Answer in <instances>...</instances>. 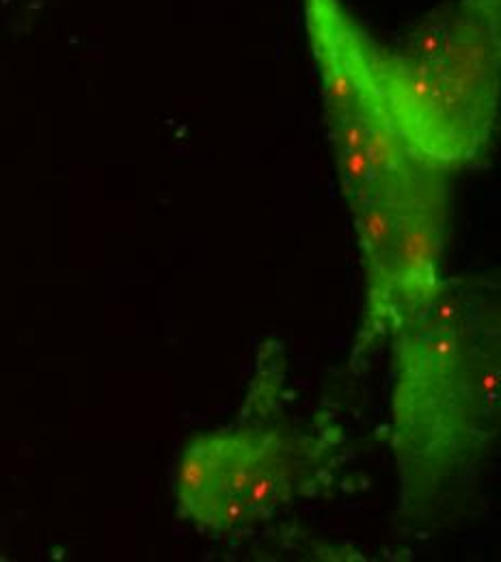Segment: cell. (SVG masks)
<instances>
[{
    "mask_svg": "<svg viewBox=\"0 0 501 562\" xmlns=\"http://www.w3.org/2000/svg\"><path fill=\"white\" fill-rule=\"evenodd\" d=\"M303 15L320 74L335 165L349 200L415 154L389 109L380 46L344 0H303Z\"/></svg>",
    "mask_w": 501,
    "mask_h": 562,
    "instance_id": "3957f363",
    "label": "cell"
},
{
    "mask_svg": "<svg viewBox=\"0 0 501 562\" xmlns=\"http://www.w3.org/2000/svg\"><path fill=\"white\" fill-rule=\"evenodd\" d=\"M389 109L409 149L441 171L489 145L501 74V0H445L394 48L380 46Z\"/></svg>",
    "mask_w": 501,
    "mask_h": 562,
    "instance_id": "6da1fadb",
    "label": "cell"
},
{
    "mask_svg": "<svg viewBox=\"0 0 501 562\" xmlns=\"http://www.w3.org/2000/svg\"><path fill=\"white\" fill-rule=\"evenodd\" d=\"M292 472V452L280 432L249 428L200 435L178 463V510L213 532L251 528L286 499Z\"/></svg>",
    "mask_w": 501,
    "mask_h": 562,
    "instance_id": "277c9868",
    "label": "cell"
},
{
    "mask_svg": "<svg viewBox=\"0 0 501 562\" xmlns=\"http://www.w3.org/2000/svg\"><path fill=\"white\" fill-rule=\"evenodd\" d=\"M445 173L413 156L349 198L367 280L363 336L369 342L409 323L441 294Z\"/></svg>",
    "mask_w": 501,
    "mask_h": 562,
    "instance_id": "7a4b0ae2",
    "label": "cell"
}]
</instances>
